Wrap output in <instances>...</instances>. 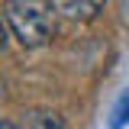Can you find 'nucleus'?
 <instances>
[{
	"label": "nucleus",
	"instance_id": "423d86ee",
	"mask_svg": "<svg viewBox=\"0 0 129 129\" xmlns=\"http://www.w3.org/2000/svg\"><path fill=\"white\" fill-rule=\"evenodd\" d=\"M7 45V32H3V26H0V48Z\"/></svg>",
	"mask_w": 129,
	"mask_h": 129
},
{
	"label": "nucleus",
	"instance_id": "7ed1b4c3",
	"mask_svg": "<svg viewBox=\"0 0 129 129\" xmlns=\"http://www.w3.org/2000/svg\"><path fill=\"white\" fill-rule=\"evenodd\" d=\"M23 129H64L61 116L52 110H29L23 113V123H19Z\"/></svg>",
	"mask_w": 129,
	"mask_h": 129
},
{
	"label": "nucleus",
	"instance_id": "39448f33",
	"mask_svg": "<svg viewBox=\"0 0 129 129\" xmlns=\"http://www.w3.org/2000/svg\"><path fill=\"white\" fill-rule=\"evenodd\" d=\"M0 129H23V126H16V123H0Z\"/></svg>",
	"mask_w": 129,
	"mask_h": 129
},
{
	"label": "nucleus",
	"instance_id": "20e7f679",
	"mask_svg": "<svg viewBox=\"0 0 129 129\" xmlns=\"http://www.w3.org/2000/svg\"><path fill=\"white\" fill-rule=\"evenodd\" d=\"M129 123V90H123V97L116 100V107L110 113V129H123Z\"/></svg>",
	"mask_w": 129,
	"mask_h": 129
},
{
	"label": "nucleus",
	"instance_id": "f257e3e1",
	"mask_svg": "<svg viewBox=\"0 0 129 129\" xmlns=\"http://www.w3.org/2000/svg\"><path fill=\"white\" fill-rule=\"evenodd\" d=\"M3 13H7V23L13 29L16 42L23 48H39L45 45L55 32V7L52 0H7L3 3Z\"/></svg>",
	"mask_w": 129,
	"mask_h": 129
},
{
	"label": "nucleus",
	"instance_id": "f03ea898",
	"mask_svg": "<svg viewBox=\"0 0 129 129\" xmlns=\"http://www.w3.org/2000/svg\"><path fill=\"white\" fill-rule=\"evenodd\" d=\"M107 0H52L55 13L68 16V19H94Z\"/></svg>",
	"mask_w": 129,
	"mask_h": 129
},
{
	"label": "nucleus",
	"instance_id": "0eeeda50",
	"mask_svg": "<svg viewBox=\"0 0 129 129\" xmlns=\"http://www.w3.org/2000/svg\"><path fill=\"white\" fill-rule=\"evenodd\" d=\"M0 103H3V81H0Z\"/></svg>",
	"mask_w": 129,
	"mask_h": 129
}]
</instances>
